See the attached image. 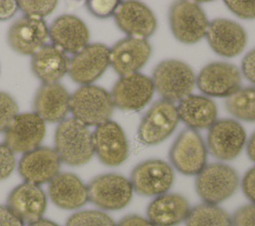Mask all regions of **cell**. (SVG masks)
<instances>
[{
    "label": "cell",
    "mask_w": 255,
    "mask_h": 226,
    "mask_svg": "<svg viewBox=\"0 0 255 226\" xmlns=\"http://www.w3.org/2000/svg\"><path fill=\"white\" fill-rule=\"evenodd\" d=\"M54 141L61 161L70 166L83 165L95 154L93 132L74 117L59 122Z\"/></svg>",
    "instance_id": "1"
},
{
    "label": "cell",
    "mask_w": 255,
    "mask_h": 226,
    "mask_svg": "<svg viewBox=\"0 0 255 226\" xmlns=\"http://www.w3.org/2000/svg\"><path fill=\"white\" fill-rule=\"evenodd\" d=\"M162 100L174 103L191 95L195 85L192 69L179 60H164L156 65L151 78Z\"/></svg>",
    "instance_id": "2"
},
{
    "label": "cell",
    "mask_w": 255,
    "mask_h": 226,
    "mask_svg": "<svg viewBox=\"0 0 255 226\" xmlns=\"http://www.w3.org/2000/svg\"><path fill=\"white\" fill-rule=\"evenodd\" d=\"M70 111L74 118L85 125L98 126L110 120L114 104L108 91L99 86L86 85L71 96Z\"/></svg>",
    "instance_id": "3"
},
{
    "label": "cell",
    "mask_w": 255,
    "mask_h": 226,
    "mask_svg": "<svg viewBox=\"0 0 255 226\" xmlns=\"http://www.w3.org/2000/svg\"><path fill=\"white\" fill-rule=\"evenodd\" d=\"M239 176L231 166L214 162L206 164L196 175L195 189L204 203L217 205L236 191Z\"/></svg>",
    "instance_id": "4"
},
{
    "label": "cell",
    "mask_w": 255,
    "mask_h": 226,
    "mask_svg": "<svg viewBox=\"0 0 255 226\" xmlns=\"http://www.w3.org/2000/svg\"><path fill=\"white\" fill-rule=\"evenodd\" d=\"M89 201L104 210H120L132 198L130 181L117 173H105L93 178L87 185Z\"/></svg>",
    "instance_id": "5"
},
{
    "label": "cell",
    "mask_w": 255,
    "mask_h": 226,
    "mask_svg": "<svg viewBox=\"0 0 255 226\" xmlns=\"http://www.w3.org/2000/svg\"><path fill=\"white\" fill-rule=\"evenodd\" d=\"M168 21L173 36L183 44L201 40L209 24L202 8L190 1L174 2L169 8Z\"/></svg>",
    "instance_id": "6"
},
{
    "label": "cell",
    "mask_w": 255,
    "mask_h": 226,
    "mask_svg": "<svg viewBox=\"0 0 255 226\" xmlns=\"http://www.w3.org/2000/svg\"><path fill=\"white\" fill-rule=\"evenodd\" d=\"M171 164L184 175H197L206 165V145L196 129L184 128L169 150Z\"/></svg>",
    "instance_id": "7"
},
{
    "label": "cell",
    "mask_w": 255,
    "mask_h": 226,
    "mask_svg": "<svg viewBox=\"0 0 255 226\" xmlns=\"http://www.w3.org/2000/svg\"><path fill=\"white\" fill-rule=\"evenodd\" d=\"M178 121L176 106L171 102L159 100L143 115L137 130L138 140L145 145L157 144L173 132Z\"/></svg>",
    "instance_id": "8"
},
{
    "label": "cell",
    "mask_w": 255,
    "mask_h": 226,
    "mask_svg": "<svg viewBox=\"0 0 255 226\" xmlns=\"http://www.w3.org/2000/svg\"><path fill=\"white\" fill-rule=\"evenodd\" d=\"M174 172L172 167L160 159H147L138 163L130 173V183L137 194L158 196L172 186Z\"/></svg>",
    "instance_id": "9"
},
{
    "label": "cell",
    "mask_w": 255,
    "mask_h": 226,
    "mask_svg": "<svg viewBox=\"0 0 255 226\" xmlns=\"http://www.w3.org/2000/svg\"><path fill=\"white\" fill-rule=\"evenodd\" d=\"M110 66V48L102 43L88 44L70 59L69 76L83 86L98 80Z\"/></svg>",
    "instance_id": "10"
},
{
    "label": "cell",
    "mask_w": 255,
    "mask_h": 226,
    "mask_svg": "<svg viewBox=\"0 0 255 226\" xmlns=\"http://www.w3.org/2000/svg\"><path fill=\"white\" fill-rule=\"evenodd\" d=\"M154 92L152 81L140 73L121 77L113 87L111 97L114 107L123 111H140L151 100Z\"/></svg>",
    "instance_id": "11"
},
{
    "label": "cell",
    "mask_w": 255,
    "mask_h": 226,
    "mask_svg": "<svg viewBox=\"0 0 255 226\" xmlns=\"http://www.w3.org/2000/svg\"><path fill=\"white\" fill-rule=\"evenodd\" d=\"M245 141V129L235 119L222 118L209 126L207 146L210 153L217 159L235 158L244 147Z\"/></svg>",
    "instance_id": "12"
},
{
    "label": "cell",
    "mask_w": 255,
    "mask_h": 226,
    "mask_svg": "<svg viewBox=\"0 0 255 226\" xmlns=\"http://www.w3.org/2000/svg\"><path fill=\"white\" fill-rule=\"evenodd\" d=\"M195 81L197 88L204 95L228 98L240 89L241 75L235 65L213 62L199 72Z\"/></svg>",
    "instance_id": "13"
},
{
    "label": "cell",
    "mask_w": 255,
    "mask_h": 226,
    "mask_svg": "<svg viewBox=\"0 0 255 226\" xmlns=\"http://www.w3.org/2000/svg\"><path fill=\"white\" fill-rule=\"evenodd\" d=\"M45 131V121L35 113H18L4 132V143L13 152L24 154L39 147Z\"/></svg>",
    "instance_id": "14"
},
{
    "label": "cell",
    "mask_w": 255,
    "mask_h": 226,
    "mask_svg": "<svg viewBox=\"0 0 255 226\" xmlns=\"http://www.w3.org/2000/svg\"><path fill=\"white\" fill-rule=\"evenodd\" d=\"M94 148L100 161L108 166H118L128 156V143L119 123L108 120L93 132Z\"/></svg>",
    "instance_id": "15"
},
{
    "label": "cell",
    "mask_w": 255,
    "mask_h": 226,
    "mask_svg": "<svg viewBox=\"0 0 255 226\" xmlns=\"http://www.w3.org/2000/svg\"><path fill=\"white\" fill-rule=\"evenodd\" d=\"M61 159L54 148L39 146L24 153L18 162V172L25 182L41 185L60 173Z\"/></svg>",
    "instance_id": "16"
},
{
    "label": "cell",
    "mask_w": 255,
    "mask_h": 226,
    "mask_svg": "<svg viewBox=\"0 0 255 226\" xmlns=\"http://www.w3.org/2000/svg\"><path fill=\"white\" fill-rule=\"evenodd\" d=\"M49 37V28L41 18L23 16L14 21L8 29L7 42L18 54L34 55Z\"/></svg>",
    "instance_id": "17"
},
{
    "label": "cell",
    "mask_w": 255,
    "mask_h": 226,
    "mask_svg": "<svg viewBox=\"0 0 255 226\" xmlns=\"http://www.w3.org/2000/svg\"><path fill=\"white\" fill-rule=\"evenodd\" d=\"M113 16L117 26L131 38L146 39L156 30L154 14L138 1L120 2Z\"/></svg>",
    "instance_id": "18"
},
{
    "label": "cell",
    "mask_w": 255,
    "mask_h": 226,
    "mask_svg": "<svg viewBox=\"0 0 255 226\" xmlns=\"http://www.w3.org/2000/svg\"><path fill=\"white\" fill-rule=\"evenodd\" d=\"M151 46L146 39L128 37L110 49V65L121 77L137 73L148 61Z\"/></svg>",
    "instance_id": "19"
},
{
    "label": "cell",
    "mask_w": 255,
    "mask_h": 226,
    "mask_svg": "<svg viewBox=\"0 0 255 226\" xmlns=\"http://www.w3.org/2000/svg\"><path fill=\"white\" fill-rule=\"evenodd\" d=\"M210 48L222 57L232 58L245 48L247 35L244 28L228 19H214L208 24L205 34Z\"/></svg>",
    "instance_id": "20"
},
{
    "label": "cell",
    "mask_w": 255,
    "mask_h": 226,
    "mask_svg": "<svg viewBox=\"0 0 255 226\" xmlns=\"http://www.w3.org/2000/svg\"><path fill=\"white\" fill-rule=\"evenodd\" d=\"M6 205L24 223L29 224L43 218L47 196L40 185L24 181L10 191Z\"/></svg>",
    "instance_id": "21"
},
{
    "label": "cell",
    "mask_w": 255,
    "mask_h": 226,
    "mask_svg": "<svg viewBox=\"0 0 255 226\" xmlns=\"http://www.w3.org/2000/svg\"><path fill=\"white\" fill-rule=\"evenodd\" d=\"M49 38L53 45L63 52L76 54L89 44L90 33L80 18L64 14L52 22L49 27Z\"/></svg>",
    "instance_id": "22"
},
{
    "label": "cell",
    "mask_w": 255,
    "mask_h": 226,
    "mask_svg": "<svg viewBox=\"0 0 255 226\" xmlns=\"http://www.w3.org/2000/svg\"><path fill=\"white\" fill-rule=\"evenodd\" d=\"M71 96L60 83L43 84L34 99V113L44 121L60 122L70 111Z\"/></svg>",
    "instance_id": "23"
},
{
    "label": "cell",
    "mask_w": 255,
    "mask_h": 226,
    "mask_svg": "<svg viewBox=\"0 0 255 226\" xmlns=\"http://www.w3.org/2000/svg\"><path fill=\"white\" fill-rule=\"evenodd\" d=\"M48 195L59 208L74 210L89 201L87 185L74 173L61 172L49 182Z\"/></svg>",
    "instance_id": "24"
},
{
    "label": "cell",
    "mask_w": 255,
    "mask_h": 226,
    "mask_svg": "<svg viewBox=\"0 0 255 226\" xmlns=\"http://www.w3.org/2000/svg\"><path fill=\"white\" fill-rule=\"evenodd\" d=\"M189 210L185 197L177 193H164L149 202L146 216L154 226H177L185 221Z\"/></svg>",
    "instance_id": "25"
},
{
    "label": "cell",
    "mask_w": 255,
    "mask_h": 226,
    "mask_svg": "<svg viewBox=\"0 0 255 226\" xmlns=\"http://www.w3.org/2000/svg\"><path fill=\"white\" fill-rule=\"evenodd\" d=\"M70 59L53 44H45L31 58V70L43 84L58 83L69 72Z\"/></svg>",
    "instance_id": "26"
},
{
    "label": "cell",
    "mask_w": 255,
    "mask_h": 226,
    "mask_svg": "<svg viewBox=\"0 0 255 226\" xmlns=\"http://www.w3.org/2000/svg\"><path fill=\"white\" fill-rule=\"evenodd\" d=\"M176 108L179 119L189 128H206L216 121V105L206 97L189 95L179 101Z\"/></svg>",
    "instance_id": "27"
},
{
    "label": "cell",
    "mask_w": 255,
    "mask_h": 226,
    "mask_svg": "<svg viewBox=\"0 0 255 226\" xmlns=\"http://www.w3.org/2000/svg\"><path fill=\"white\" fill-rule=\"evenodd\" d=\"M185 226H232L230 215L221 207L201 203L190 208Z\"/></svg>",
    "instance_id": "28"
},
{
    "label": "cell",
    "mask_w": 255,
    "mask_h": 226,
    "mask_svg": "<svg viewBox=\"0 0 255 226\" xmlns=\"http://www.w3.org/2000/svg\"><path fill=\"white\" fill-rule=\"evenodd\" d=\"M225 106L236 118L255 121V87L239 89L226 99Z\"/></svg>",
    "instance_id": "29"
},
{
    "label": "cell",
    "mask_w": 255,
    "mask_h": 226,
    "mask_svg": "<svg viewBox=\"0 0 255 226\" xmlns=\"http://www.w3.org/2000/svg\"><path fill=\"white\" fill-rule=\"evenodd\" d=\"M65 226H117L113 218L100 210H82L72 214Z\"/></svg>",
    "instance_id": "30"
},
{
    "label": "cell",
    "mask_w": 255,
    "mask_h": 226,
    "mask_svg": "<svg viewBox=\"0 0 255 226\" xmlns=\"http://www.w3.org/2000/svg\"><path fill=\"white\" fill-rule=\"evenodd\" d=\"M17 4L18 8L25 14V16L43 19V17L50 15L55 10L58 2L55 0H19L17 1Z\"/></svg>",
    "instance_id": "31"
},
{
    "label": "cell",
    "mask_w": 255,
    "mask_h": 226,
    "mask_svg": "<svg viewBox=\"0 0 255 226\" xmlns=\"http://www.w3.org/2000/svg\"><path fill=\"white\" fill-rule=\"evenodd\" d=\"M17 114L18 105L14 98L0 91V132H5Z\"/></svg>",
    "instance_id": "32"
},
{
    "label": "cell",
    "mask_w": 255,
    "mask_h": 226,
    "mask_svg": "<svg viewBox=\"0 0 255 226\" xmlns=\"http://www.w3.org/2000/svg\"><path fill=\"white\" fill-rule=\"evenodd\" d=\"M89 11L99 17L108 18L114 15L117 7L120 4L118 0H90L86 2Z\"/></svg>",
    "instance_id": "33"
},
{
    "label": "cell",
    "mask_w": 255,
    "mask_h": 226,
    "mask_svg": "<svg viewBox=\"0 0 255 226\" xmlns=\"http://www.w3.org/2000/svg\"><path fill=\"white\" fill-rule=\"evenodd\" d=\"M232 226H255V204L239 207L231 217Z\"/></svg>",
    "instance_id": "34"
},
{
    "label": "cell",
    "mask_w": 255,
    "mask_h": 226,
    "mask_svg": "<svg viewBox=\"0 0 255 226\" xmlns=\"http://www.w3.org/2000/svg\"><path fill=\"white\" fill-rule=\"evenodd\" d=\"M15 165L14 152L5 143H0V180L7 178L13 172Z\"/></svg>",
    "instance_id": "35"
},
{
    "label": "cell",
    "mask_w": 255,
    "mask_h": 226,
    "mask_svg": "<svg viewBox=\"0 0 255 226\" xmlns=\"http://www.w3.org/2000/svg\"><path fill=\"white\" fill-rule=\"evenodd\" d=\"M225 4L230 11L242 19L255 18V1L228 0L225 1Z\"/></svg>",
    "instance_id": "36"
},
{
    "label": "cell",
    "mask_w": 255,
    "mask_h": 226,
    "mask_svg": "<svg viewBox=\"0 0 255 226\" xmlns=\"http://www.w3.org/2000/svg\"><path fill=\"white\" fill-rule=\"evenodd\" d=\"M242 190L245 196L255 204V166L250 168L243 176L241 182Z\"/></svg>",
    "instance_id": "37"
},
{
    "label": "cell",
    "mask_w": 255,
    "mask_h": 226,
    "mask_svg": "<svg viewBox=\"0 0 255 226\" xmlns=\"http://www.w3.org/2000/svg\"><path fill=\"white\" fill-rule=\"evenodd\" d=\"M241 70L243 76L255 85V48L244 56L241 63Z\"/></svg>",
    "instance_id": "38"
},
{
    "label": "cell",
    "mask_w": 255,
    "mask_h": 226,
    "mask_svg": "<svg viewBox=\"0 0 255 226\" xmlns=\"http://www.w3.org/2000/svg\"><path fill=\"white\" fill-rule=\"evenodd\" d=\"M0 226H25V223L7 205H0Z\"/></svg>",
    "instance_id": "39"
},
{
    "label": "cell",
    "mask_w": 255,
    "mask_h": 226,
    "mask_svg": "<svg viewBox=\"0 0 255 226\" xmlns=\"http://www.w3.org/2000/svg\"><path fill=\"white\" fill-rule=\"evenodd\" d=\"M18 9L17 1L0 0V21H5L12 18Z\"/></svg>",
    "instance_id": "40"
},
{
    "label": "cell",
    "mask_w": 255,
    "mask_h": 226,
    "mask_svg": "<svg viewBox=\"0 0 255 226\" xmlns=\"http://www.w3.org/2000/svg\"><path fill=\"white\" fill-rule=\"evenodd\" d=\"M117 226H154L147 218L139 215L130 214L122 218Z\"/></svg>",
    "instance_id": "41"
},
{
    "label": "cell",
    "mask_w": 255,
    "mask_h": 226,
    "mask_svg": "<svg viewBox=\"0 0 255 226\" xmlns=\"http://www.w3.org/2000/svg\"><path fill=\"white\" fill-rule=\"evenodd\" d=\"M246 150H247V154H248L249 158L255 162V132L250 136V138L247 142Z\"/></svg>",
    "instance_id": "42"
},
{
    "label": "cell",
    "mask_w": 255,
    "mask_h": 226,
    "mask_svg": "<svg viewBox=\"0 0 255 226\" xmlns=\"http://www.w3.org/2000/svg\"><path fill=\"white\" fill-rule=\"evenodd\" d=\"M28 226H60L57 223L49 220V219H45V218H41L35 222L29 223Z\"/></svg>",
    "instance_id": "43"
}]
</instances>
